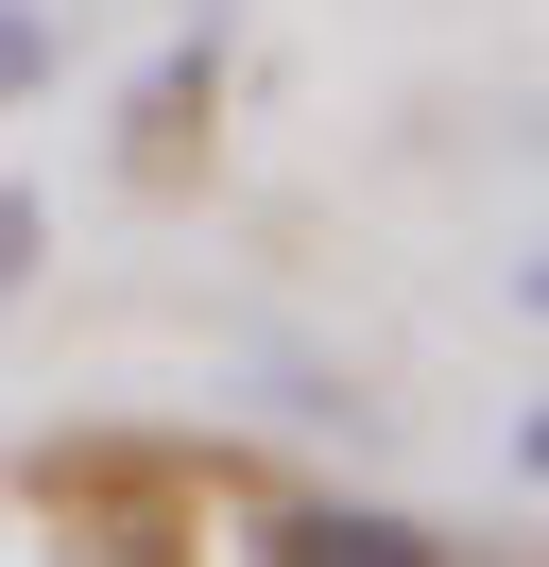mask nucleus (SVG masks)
I'll list each match as a JSON object with an SVG mask.
<instances>
[{"mask_svg": "<svg viewBox=\"0 0 549 567\" xmlns=\"http://www.w3.org/2000/svg\"><path fill=\"white\" fill-rule=\"evenodd\" d=\"M206 138H224V35H172L155 86H137V121H121V189H137V207H189Z\"/></svg>", "mask_w": 549, "mask_h": 567, "instance_id": "2", "label": "nucleus"}, {"mask_svg": "<svg viewBox=\"0 0 549 567\" xmlns=\"http://www.w3.org/2000/svg\"><path fill=\"white\" fill-rule=\"evenodd\" d=\"M240 550H258V567H464L429 516H377V498H258Z\"/></svg>", "mask_w": 549, "mask_h": 567, "instance_id": "3", "label": "nucleus"}, {"mask_svg": "<svg viewBox=\"0 0 549 567\" xmlns=\"http://www.w3.org/2000/svg\"><path fill=\"white\" fill-rule=\"evenodd\" d=\"M52 52H69L52 0H0V104H34V86H52Z\"/></svg>", "mask_w": 549, "mask_h": 567, "instance_id": "4", "label": "nucleus"}, {"mask_svg": "<svg viewBox=\"0 0 549 567\" xmlns=\"http://www.w3.org/2000/svg\"><path fill=\"white\" fill-rule=\"evenodd\" d=\"M34 498L86 516L121 567H189V498H206V482H189V464H137V447H52V464H34Z\"/></svg>", "mask_w": 549, "mask_h": 567, "instance_id": "1", "label": "nucleus"}, {"mask_svg": "<svg viewBox=\"0 0 549 567\" xmlns=\"http://www.w3.org/2000/svg\"><path fill=\"white\" fill-rule=\"evenodd\" d=\"M34 258H52V207H34V189H0V292H18Z\"/></svg>", "mask_w": 549, "mask_h": 567, "instance_id": "5", "label": "nucleus"}]
</instances>
